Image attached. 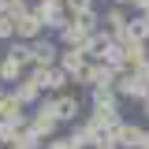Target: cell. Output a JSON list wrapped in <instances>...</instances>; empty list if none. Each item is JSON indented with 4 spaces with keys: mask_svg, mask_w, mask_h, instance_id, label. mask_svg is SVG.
<instances>
[{
    "mask_svg": "<svg viewBox=\"0 0 149 149\" xmlns=\"http://www.w3.org/2000/svg\"><path fill=\"white\" fill-rule=\"evenodd\" d=\"M104 22H108V30H112L116 37L123 34V30H127V22H130V19H127V11H123V4H112L108 11H104Z\"/></svg>",
    "mask_w": 149,
    "mask_h": 149,
    "instance_id": "obj_11",
    "label": "cell"
},
{
    "mask_svg": "<svg viewBox=\"0 0 149 149\" xmlns=\"http://www.w3.org/2000/svg\"><path fill=\"white\" fill-rule=\"evenodd\" d=\"M15 97L22 104H37V97H41V86H37L34 78H26V82H19L15 86Z\"/></svg>",
    "mask_w": 149,
    "mask_h": 149,
    "instance_id": "obj_13",
    "label": "cell"
},
{
    "mask_svg": "<svg viewBox=\"0 0 149 149\" xmlns=\"http://www.w3.org/2000/svg\"><path fill=\"white\" fill-rule=\"evenodd\" d=\"M11 37H15V19L0 15V41H11Z\"/></svg>",
    "mask_w": 149,
    "mask_h": 149,
    "instance_id": "obj_17",
    "label": "cell"
},
{
    "mask_svg": "<svg viewBox=\"0 0 149 149\" xmlns=\"http://www.w3.org/2000/svg\"><path fill=\"white\" fill-rule=\"evenodd\" d=\"M138 11H142V15H149V0H146V4H142V8H138Z\"/></svg>",
    "mask_w": 149,
    "mask_h": 149,
    "instance_id": "obj_20",
    "label": "cell"
},
{
    "mask_svg": "<svg viewBox=\"0 0 149 149\" xmlns=\"http://www.w3.org/2000/svg\"><path fill=\"white\" fill-rule=\"evenodd\" d=\"M86 63H90V60H86V52H82V49H63V52H60V67L71 74V82H82Z\"/></svg>",
    "mask_w": 149,
    "mask_h": 149,
    "instance_id": "obj_5",
    "label": "cell"
},
{
    "mask_svg": "<svg viewBox=\"0 0 149 149\" xmlns=\"http://www.w3.org/2000/svg\"><path fill=\"white\" fill-rule=\"evenodd\" d=\"M146 19H149V15H146Z\"/></svg>",
    "mask_w": 149,
    "mask_h": 149,
    "instance_id": "obj_24",
    "label": "cell"
},
{
    "mask_svg": "<svg viewBox=\"0 0 149 149\" xmlns=\"http://www.w3.org/2000/svg\"><path fill=\"white\" fill-rule=\"evenodd\" d=\"M37 19L45 22V26H52V30H63L71 15H67V0H37Z\"/></svg>",
    "mask_w": 149,
    "mask_h": 149,
    "instance_id": "obj_1",
    "label": "cell"
},
{
    "mask_svg": "<svg viewBox=\"0 0 149 149\" xmlns=\"http://www.w3.org/2000/svg\"><path fill=\"white\" fill-rule=\"evenodd\" d=\"M11 11V0H0V15H8Z\"/></svg>",
    "mask_w": 149,
    "mask_h": 149,
    "instance_id": "obj_19",
    "label": "cell"
},
{
    "mask_svg": "<svg viewBox=\"0 0 149 149\" xmlns=\"http://www.w3.org/2000/svg\"><path fill=\"white\" fill-rule=\"evenodd\" d=\"M127 4H134V8H142V4H146V0H127Z\"/></svg>",
    "mask_w": 149,
    "mask_h": 149,
    "instance_id": "obj_21",
    "label": "cell"
},
{
    "mask_svg": "<svg viewBox=\"0 0 149 149\" xmlns=\"http://www.w3.org/2000/svg\"><path fill=\"white\" fill-rule=\"evenodd\" d=\"M138 108H142V116H146V119H149V93H146V97H142V101H138Z\"/></svg>",
    "mask_w": 149,
    "mask_h": 149,
    "instance_id": "obj_18",
    "label": "cell"
},
{
    "mask_svg": "<svg viewBox=\"0 0 149 149\" xmlns=\"http://www.w3.org/2000/svg\"><path fill=\"white\" fill-rule=\"evenodd\" d=\"M56 127H60L56 112L49 108V101H41V104H37V112L30 116V130H34V134H41V138H52Z\"/></svg>",
    "mask_w": 149,
    "mask_h": 149,
    "instance_id": "obj_4",
    "label": "cell"
},
{
    "mask_svg": "<svg viewBox=\"0 0 149 149\" xmlns=\"http://www.w3.org/2000/svg\"><path fill=\"white\" fill-rule=\"evenodd\" d=\"M112 41H116V34H112V30H93V34L86 37V45H82V52L93 56V60H101V56H104V49H108Z\"/></svg>",
    "mask_w": 149,
    "mask_h": 149,
    "instance_id": "obj_8",
    "label": "cell"
},
{
    "mask_svg": "<svg viewBox=\"0 0 149 149\" xmlns=\"http://www.w3.org/2000/svg\"><path fill=\"white\" fill-rule=\"evenodd\" d=\"M146 49H149V45H146Z\"/></svg>",
    "mask_w": 149,
    "mask_h": 149,
    "instance_id": "obj_23",
    "label": "cell"
},
{
    "mask_svg": "<svg viewBox=\"0 0 149 149\" xmlns=\"http://www.w3.org/2000/svg\"><path fill=\"white\" fill-rule=\"evenodd\" d=\"M19 104H22V101H19L15 93H8V97L0 93V119H19V116H22Z\"/></svg>",
    "mask_w": 149,
    "mask_h": 149,
    "instance_id": "obj_14",
    "label": "cell"
},
{
    "mask_svg": "<svg viewBox=\"0 0 149 149\" xmlns=\"http://www.w3.org/2000/svg\"><path fill=\"white\" fill-rule=\"evenodd\" d=\"M41 30H45V22L37 19L34 8H30L22 19H15V34H19V37H26V41H37V34H41Z\"/></svg>",
    "mask_w": 149,
    "mask_h": 149,
    "instance_id": "obj_9",
    "label": "cell"
},
{
    "mask_svg": "<svg viewBox=\"0 0 149 149\" xmlns=\"http://www.w3.org/2000/svg\"><path fill=\"white\" fill-rule=\"evenodd\" d=\"M71 22H74V26H82L86 34H93V30H97V11H86V15H74Z\"/></svg>",
    "mask_w": 149,
    "mask_h": 149,
    "instance_id": "obj_15",
    "label": "cell"
},
{
    "mask_svg": "<svg viewBox=\"0 0 149 149\" xmlns=\"http://www.w3.org/2000/svg\"><path fill=\"white\" fill-rule=\"evenodd\" d=\"M116 142H119V149H142L146 127H138V123H119V127H116Z\"/></svg>",
    "mask_w": 149,
    "mask_h": 149,
    "instance_id": "obj_6",
    "label": "cell"
},
{
    "mask_svg": "<svg viewBox=\"0 0 149 149\" xmlns=\"http://www.w3.org/2000/svg\"><path fill=\"white\" fill-rule=\"evenodd\" d=\"M142 149H149V130H146V142H142Z\"/></svg>",
    "mask_w": 149,
    "mask_h": 149,
    "instance_id": "obj_22",
    "label": "cell"
},
{
    "mask_svg": "<svg viewBox=\"0 0 149 149\" xmlns=\"http://www.w3.org/2000/svg\"><path fill=\"white\" fill-rule=\"evenodd\" d=\"M49 108L56 112V119H60V123H74V119H78V112H82V101L71 97V93H56V97H49Z\"/></svg>",
    "mask_w": 149,
    "mask_h": 149,
    "instance_id": "obj_3",
    "label": "cell"
},
{
    "mask_svg": "<svg viewBox=\"0 0 149 149\" xmlns=\"http://www.w3.org/2000/svg\"><path fill=\"white\" fill-rule=\"evenodd\" d=\"M116 78H119V71L116 67H108L104 60H93V63H86V71H82V86H116Z\"/></svg>",
    "mask_w": 149,
    "mask_h": 149,
    "instance_id": "obj_2",
    "label": "cell"
},
{
    "mask_svg": "<svg viewBox=\"0 0 149 149\" xmlns=\"http://www.w3.org/2000/svg\"><path fill=\"white\" fill-rule=\"evenodd\" d=\"M30 45H34V63H45V67L60 63V45H56V41L37 37V41H30Z\"/></svg>",
    "mask_w": 149,
    "mask_h": 149,
    "instance_id": "obj_7",
    "label": "cell"
},
{
    "mask_svg": "<svg viewBox=\"0 0 149 149\" xmlns=\"http://www.w3.org/2000/svg\"><path fill=\"white\" fill-rule=\"evenodd\" d=\"M19 78H22V60L4 56L0 60V82H19Z\"/></svg>",
    "mask_w": 149,
    "mask_h": 149,
    "instance_id": "obj_12",
    "label": "cell"
},
{
    "mask_svg": "<svg viewBox=\"0 0 149 149\" xmlns=\"http://www.w3.org/2000/svg\"><path fill=\"white\" fill-rule=\"evenodd\" d=\"M86 11H93V0H67V15H86Z\"/></svg>",
    "mask_w": 149,
    "mask_h": 149,
    "instance_id": "obj_16",
    "label": "cell"
},
{
    "mask_svg": "<svg viewBox=\"0 0 149 149\" xmlns=\"http://www.w3.org/2000/svg\"><path fill=\"white\" fill-rule=\"evenodd\" d=\"M86 30H82V26H74V22H67V26H63V30H60V45H63V49H82V45H86Z\"/></svg>",
    "mask_w": 149,
    "mask_h": 149,
    "instance_id": "obj_10",
    "label": "cell"
}]
</instances>
